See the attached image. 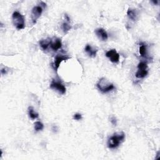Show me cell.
Here are the masks:
<instances>
[{
    "label": "cell",
    "mask_w": 160,
    "mask_h": 160,
    "mask_svg": "<svg viewBox=\"0 0 160 160\" xmlns=\"http://www.w3.org/2000/svg\"><path fill=\"white\" fill-rule=\"evenodd\" d=\"M44 128V125L43 124L40 122H36L35 123H34V129L36 131H41Z\"/></svg>",
    "instance_id": "16"
},
{
    "label": "cell",
    "mask_w": 160,
    "mask_h": 160,
    "mask_svg": "<svg viewBox=\"0 0 160 160\" xmlns=\"http://www.w3.org/2000/svg\"><path fill=\"white\" fill-rule=\"evenodd\" d=\"M13 23L17 29H23L25 27L24 16L18 11H15L12 15Z\"/></svg>",
    "instance_id": "3"
},
{
    "label": "cell",
    "mask_w": 160,
    "mask_h": 160,
    "mask_svg": "<svg viewBox=\"0 0 160 160\" xmlns=\"http://www.w3.org/2000/svg\"><path fill=\"white\" fill-rule=\"evenodd\" d=\"M43 12V8L41 6H34L31 11V18L33 24H36L38 19L41 16Z\"/></svg>",
    "instance_id": "7"
},
{
    "label": "cell",
    "mask_w": 160,
    "mask_h": 160,
    "mask_svg": "<svg viewBox=\"0 0 160 160\" xmlns=\"http://www.w3.org/2000/svg\"><path fill=\"white\" fill-rule=\"evenodd\" d=\"M62 29L64 33H67L71 29V26H70L68 23H63L62 24Z\"/></svg>",
    "instance_id": "17"
},
{
    "label": "cell",
    "mask_w": 160,
    "mask_h": 160,
    "mask_svg": "<svg viewBox=\"0 0 160 160\" xmlns=\"http://www.w3.org/2000/svg\"><path fill=\"white\" fill-rule=\"evenodd\" d=\"M95 33H96L98 38L101 41H105L108 40V36L106 31L103 28L96 29L95 30Z\"/></svg>",
    "instance_id": "10"
},
{
    "label": "cell",
    "mask_w": 160,
    "mask_h": 160,
    "mask_svg": "<svg viewBox=\"0 0 160 160\" xmlns=\"http://www.w3.org/2000/svg\"><path fill=\"white\" fill-rule=\"evenodd\" d=\"M1 72L2 75H6L7 73V72H8V71L6 70V68L5 67L4 68H2L1 70Z\"/></svg>",
    "instance_id": "20"
},
{
    "label": "cell",
    "mask_w": 160,
    "mask_h": 160,
    "mask_svg": "<svg viewBox=\"0 0 160 160\" xmlns=\"http://www.w3.org/2000/svg\"><path fill=\"white\" fill-rule=\"evenodd\" d=\"M85 51L88 53L89 57L91 58H94L96 56L98 50L93 48L89 45H87L85 47Z\"/></svg>",
    "instance_id": "11"
},
{
    "label": "cell",
    "mask_w": 160,
    "mask_h": 160,
    "mask_svg": "<svg viewBox=\"0 0 160 160\" xmlns=\"http://www.w3.org/2000/svg\"><path fill=\"white\" fill-rule=\"evenodd\" d=\"M106 56L113 63H118L119 61V54L115 50H111L107 51Z\"/></svg>",
    "instance_id": "8"
},
{
    "label": "cell",
    "mask_w": 160,
    "mask_h": 160,
    "mask_svg": "<svg viewBox=\"0 0 160 160\" xmlns=\"http://www.w3.org/2000/svg\"><path fill=\"white\" fill-rule=\"evenodd\" d=\"M111 122L114 125V126H116V124H117V120H116V118L115 117L113 116V117H111Z\"/></svg>",
    "instance_id": "19"
},
{
    "label": "cell",
    "mask_w": 160,
    "mask_h": 160,
    "mask_svg": "<svg viewBox=\"0 0 160 160\" xmlns=\"http://www.w3.org/2000/svg\"><path fill=\"white\" fill-rule=\"evenodd\" d=\"M62 46L61 40L58 38H54L51 40L50 43L51 48L54 51H57L58 50L61 48Z\"/></svg>",
    "instance_id": "9"
},
{
    "label": "cell",
    "mask_w": 160,
    "mask_h": 160,
    "mask_svg": "<svg viewBox=\"0 0 160 160\" xmlns=\"http://www.w3.org/2000/svg\"><path fill=\"white\" fill-rule=\"evenodd\" d=\"M96 86L100 92L104 93L109 92L115 88L114 85L105 78H102L99 80Z\"/></svg>",
    "instance_id": "2"
},
{
    "label": "cell",
    "mask_w": 160,
    "mask_h": 160,
    "mask_svg": "<svg viewBox=\"0 0 160 160\" xmlns=\"http://www.w3.org/2000/svg\"><path fill=\"white\" fill-rule=\"evenodd\" d=\"M50 88L54 89L61 94H64L66 93V88L61 82L57 80H53L50 85Z\"/></svg>",
    "instance_id": "6"
},
{
    "label": "cell",
    "mask_w": 160,
    "mask_h": 160,
    "mask_svg": "<svg viewBox=\"0 0 160 160\" xmlns=\"http://www.w3.org/2000/svg\"><path fill=\"white\" fill-rule=\"evenodd\" d=\"M28 114L29 117L31 118L32 119H35L38 117V113H36V112H34L33 108L32 106H29L28 108Z\"/></svg>",
    "instance_id": "14"
},
{
    "label": "cell",
    "mask_w": 160,
    "mask_h": 160,
    "mask_svg": "<svg viewBox=\"0 0 160 160\" xmlns=\"http://www.w3.org/2000/svg\"><path fill=\"white\" fill-rule=\"evenodd\" d=\"M153 3L154 4H156V5H157L158 3V1H153Z\"/></svg>",
    "instance_id": "22"
},
{
    "label": "cell",
    "mask_w": 160,
    "mask_h": 160,
    "mask_svg": "<svg viewBox=\"0 0 160 160\" xmlns=\"http://www.w3.org/2000/svg\"><path fill=\"white\" fill-rule=\"evenodd\" d=\"M148 73V65L145 62H140L138 65V71L136 73V77L138 78H144Z\"/></svg>",
    "instance_id": "4"
},
{
    "label": "cell",
    "mask_w": 160,
    "mask_h": 160,
    "mask_svg": "<svg viewBox=\"0 0 160 160\" xmlns=\"http://www.w3.org/2000/svg\"><path fill=\"white\" fill-rule=\"evenodd\" d=\"M139 52H140V55L142 57H146V54H147V47H146V45H145V44H143V43H141V46H140Z\"/></svg>",
    "instance_id": "15"
},
{
    "label": "cell",
    "mask_w": 160,
    "mask_h": 160,
    "mask_svg": "<svg viewBox=\"0 0 160 160\" xmlns=\"http://www.w3.org/2000/svg\"><path fill=\"white\" fill-rule=\"evenodd\" d=\"M127 15L128 18L133 21H135L138 18V12L135 10L129 8L127 11Z\"/></svg>",
    "instance_id": "12"
},
{
    "label": "cell",
    "mask_w": 160,
    "mask_h": 160,
    "mask_svg": "<svg viewBox=\"0 0 160 160\" xmlns=\"http://www.w3.org/2000/svg\"><path fill=\"white\" fill-rule=\"evenodd\" d=\"M65 18H66V20H67L68 22H70V18H69L68 16L67 15H65Z\"/></svg>",
    "instance_id": "21"
},
{
    "label": "cell",
    "mask_w": 160,
    "mask_h": 160,
    "mask_svg": "<svg viewBox=\"0 0 160 160\" xmlns=\"http://www.w3.org/2000/svg\"><path fill=\"white\" fill-rule=\"evenodd\" d=\"M124 138L125 135L123 132L115 133L108 141V146L110 149L117 148L122 142L124 141Z\"/></svg>",
    "instance_id": "1"
},
{
    "label": "cell",
    "mask_w": 160,
    "mask_h": 160,
    "mask_svg": "<svg viewBox=\"0 0 160 160\" xmlns=\"http://www.w3.org/2000/svg\"><path fill=\"white\" fill-rule=\"evenodd\" d=\"M73 119L77 121L80 120L82 119V115L80 113H76L73 115Z\"/></svg>",
    "instance_id": "18"
},
{
    "label": "cell",
    "mask_w": 160,
    "mask_h": 160,
    "mask_svg": "<svg viewBox=\"0 0 160 160\" xmlns=\"http://www.w3.org/2000/svg\"><path fill=\"white\" fill-rule=\"evenodd\" d=\"M70 58L67 57V56H64V55H61V54H58L57 57H55L54 62L51 64V67L53 68V69L56 72H57L58 68L59 67L60 64H61L63 61H66V60H68V59H70Z\"/></svg>",
    "instance_id": "5"
},
{
    "label": "cell",
    "mask_w": 160,
    "mask_h": 160,
    "mask_svg": "<svg viewBox=\"0 0 160 160\" xmlns=\"http://www.w3.org/2000/svg\"><path fill=\"white\" fill-rule=\"evenodd\" d=\"M51 40L50 38H47L45 39V40H41L40 41V45L41 46V48L45 51L48 49L49 46H50V43H51Z\"/></svg>",
    "instance_id": "13"
}]
</instances>
